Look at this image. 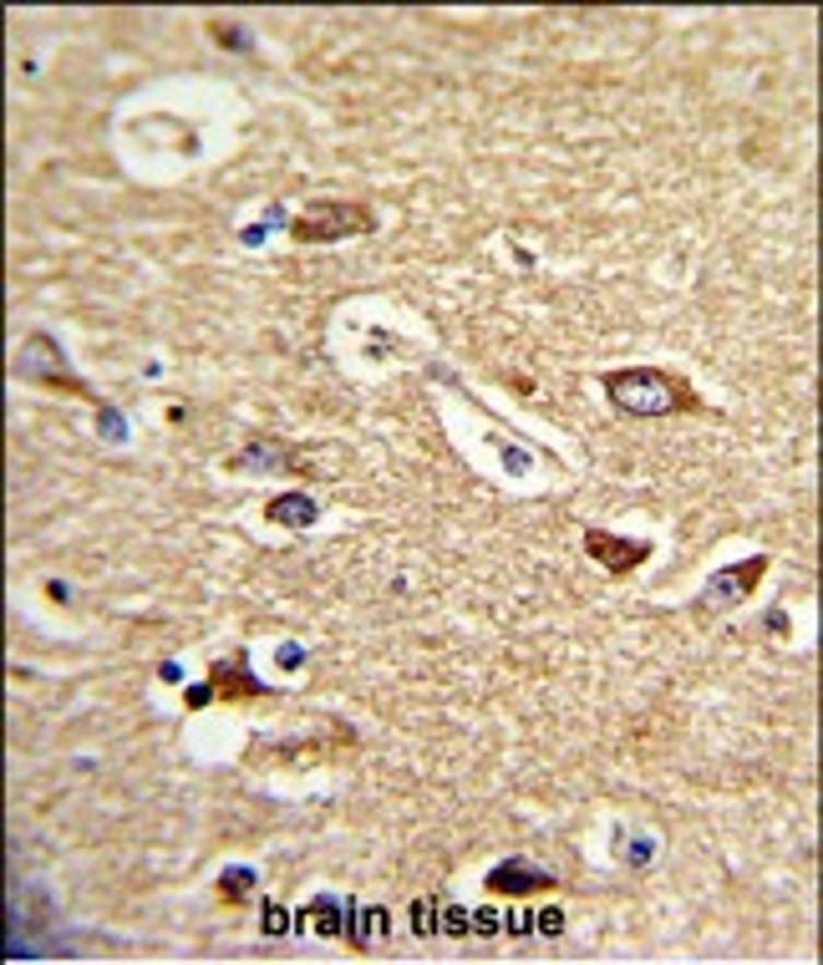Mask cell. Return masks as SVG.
Masks as SVG:
<instances>
[{
    "instance_id": "14",
    "label": "cell",
    "mask_w": 823,
    "mask_h": 965,
    "mask_svg": "<svg viewBox=\"0 0 823 965\" xmlns=\"http://www.w3.org/2000/svg\"><path fill=\"white\" fill-rule=\"evenodd\" d=\"M473 925H478L473 936H499V930H503V915H499V909H473Z\"/></svg>"
},
{
    "instance_id": "11",
    "label": "cell",
    "mask_w": 823,
    "mask_h": 965,
    "mask_svg": "<svg viewBox=\"0 0 823 965\" xmlns=\"http://www.w3.org/2000/svg\"><path fill=\"white\" fill-rule=\"evenodd\" d=\"M468 925H473V915H468V909L442 905V900H438V936H473Z\"/></svg>"
},
{
    "instance_id": "13",
    "label": "cell",
    "mask_w": 823,
    "mask_h": 965,
    "mask_svg": "<svg viewBox=\"0 0 823 965\" xmlns=\"http://www.w3.org/2000/svg\"><path fill=\"white\" fill-rule=\"evenodd\" d=\"M265 936H290V915L275 900H265Z\"/></svg>"
},
{
    "instance_id": "15",
    "label": "cell",
    "mask_w": 823,
    "mask_h": 965,
    "mask_svg": "<svg viewBox=\"0 0 823 965\" xmlns=\"http://www.w3.org/2000/svg\"><path fill=\"white\" fill-rule=\"evenodd\" d=\"M539 936H564V915H559V909H545V915H539Z\"/></svg>"
},
{
    "instance_id": "3",
    "label": "cell",
    "mask_w": 823,
    "mask_h": 965,
    "mask_svg": "<svg viewBox=\"0 0 823 965\" xmlns=\"http://www.w3.org/2000/svg\"><path fill=\"white\" fill-rule=\"evenodd\" d=\"M15 377L21 381H36V386H51V392H72V396H87V402H97V392H92L82 377H72L67 371V356H61V346L51 336H26L21 341V352H15Z\"/></svg>"
},
{
    "instance_id": "4",
    "label": "cell",
    "mask_w": 823,
    "mask_h": 965,
    "mask_svg": "<svg viewBox=\"0 0 823 965\" xmlns=\"http://www.w3.org/2000/svg\"><path fill=\"white\" fill-rule=\"evenodd\" d=\"M254 696H270V687L260 676L250 671V656L235 651V656H224L208 666L204 687L189 691V706H204V702H254Z\"/></svg>"
},
{
    "instance_id": "6",
    "label": "cell",
    "mask_w": 823,
    "mask_h": 965,
    "mask_svg": "<svg viewBox=\"0 0 823 965\" xmlns=\"http://www.w3.org/2000/svg\"><path fill=\"white\" fill-rule=\"evenodd\" d=\"M484 890H488V894H503V900H529V894L559 890V879L549 874V869H539L534 859L514 854V859H503V863H493V869H488Z\"/></svg>"
},
{
    "instance_id": "10",
    "label": "cell",
    "mask_w": 823,
    "mask_h": 965,
    "mask_svg": "<svg viewBox=\"0 0 823 965\" xmlns=\"http://www.w3.org/2000/svg\"><path fill=\"white\" fill-rule=\"evenodd\" d=\"M254 890V869H229V874L219 879V894H224V905H244Z\"/></svg>"
},
{
    "instance_id": "2",
    "label": "cell",
    "mask_w": 823,
    "mask_h": 965,
    "mask_svg": "<svg viewBox=\"0 0 823 965\" xmlns=\"http://www.w3.org/2000/svg\"><path fill=\"white\" fill-rule=\"evenodd\" d=\"M371 229H377V209L356 199H315L290 219V239L300 245H336V239H356Z\"/></svg>"
},
{
    "instance_id": "7",
    "label": "cell",
    "mask_w": 823,
    "mask_h": 965,
    "mask_svg": "<svg viewBox=\"0 0 823 965\" xmlns=\"http://www.w3.org/2000/svg\"><path fill=\"white\" fill-rule=\"evenodd\" d=\"M585 555L595 564H605L610 574H631L635 564L651 559V539H620V534H605V528H585Z\"/></svg>"
},
{
    "instance_id": "8",
    "label": "cell",
    "mask_w": 823,
    "mask_h": 965,
    "mask_svg": "<svg viewBox=\"0 0 823 965\" xmlns=\"http://www.w3.org/2000/svg\"><path fill=\"white\" fill-rule=\"evenodd\" d=\"M265 519L270 524H285V528H306V524L321 519V509H315L306 493H279V498L265 503Z\"/></svg>"
},
{
    "instance_id": "9",
    "label": "cell",
    "mask_w": 823,
    "mask_h": 965,
    "mask_svg": "<svg viewBox=\"0 0 823 965\" xmlns=\"http://www.w3.org/2000/svg\"><path fill=\"white\" fill-rule=\"evenodd\" d=\"M300 920L315 925V936H346V900H331V894H315L306 909H300Z\"/></svg>"
},
{
    "instance_id": "12",
    "label": "cell",
    "mask_w": 823,
    "mask_h": 965,
    "mask_svg": "<svg viewBox=\"0 0 823 965\" xmlns=\"http://www.w3.org/2000/svg\"><path fill=\"white\" fill-rule=\"evenodd\" d=\"M412 925H417V936H438V894L412 905Z\"/></svg>"
},
{
    "instance_id": "1",
    "label": "cell",
    "mask_w": 823,
    "mask_h": 965,
    "mask_svg": "<svg viewBox=\"0 0 823 965\" xmlns=\"http://www.w3.org/2000/svg\"><path fill=\"white\" fill-rule=\"evenodd\" d=\"M605 396L610 407L625 417H677V412H702V396L691 392L677 371L661 366H625L605 377Z\"/></svg>"
},
{
    "instance_id": "5",
    "label": "cell",
    "mask_w": 823,
    "mask_h": 965,
    "mask_svg": "<svg viewBox=\"0 0 823 965\" xmlns=\"http://www.w3.org/2000/svg\"><path fill=\"white\" fill-rule=\"evenodd\" d=\"M767 564H773V559H767V555H752V559H742V564H721V570L712 574V580H706V589H702V595L691 600V610L717 615V610H727V605L748 600L752 589L763 585Z\"/></svg>"
}]
</instances>
